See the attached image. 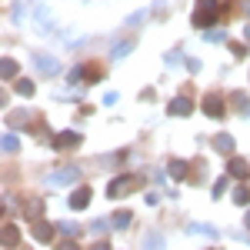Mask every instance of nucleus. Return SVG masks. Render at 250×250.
I'll return each mask as SVG.
<instances>
[{"mask_svg":"<svg viewBox=\"0 0 250 250\" xmlns=\"http://www.w3.org/2000/svg\"><path fill=\"white\" fill-rule=\"evenodd\" d=\"M14 90H17L20 97H34V80H23V77H20L17 83H14Z\"/></svg>","mask_w":250,"mask_h":250,"instance_id":"nucleus-19","label":"nucleus"},{"mask_svg":"<svg viewBox=\"0 0 250 250\" xmlns=\"http://www.w3.org/2000/svg\"><path fill=\"white\" fill-rule=\"evenodd\" d=\"M204 114H207V117H213V120H220V117L227 114V107H224V97H220V94L204 97Z\"/></svg>","mask_w":250,"mask_h":250,"instance_id":"nucleus-2","label":"nucleus"},{"mask_svg":"<svg viewBox=\"0 0 250 250\" xmlns=\"http://www.w3.org/2000/svg\"><path fill=\"white\" fill-rule=\"evenodd\" d=\"M57 230L63 233V237H77V224H74V220H60Z\"/></svg>","mask_w":250,"mask_h":250,"instance_id":"nucleus-21","label":"nucleus"},{"mask_svg":"<svg viewBox=\"0 0 250 250\" xmlns=\"http://www.w3.org/2000/svg\"><path fill=\"white\" fill-rule=\"evenodd\" d=\"M54 147H57V150H74V147H80V134H74V130H60V134L54 137Z\"/></svg>","mask_w":250,"mask_h":250,"instance_id":"nucleus-4","label":"nucleus"},{"mask_svg":"<svg viewBox=\"0 0 250 250\" xmlns=\"http://www.w3.org/2000/svg\"><path fill=\"white\" fill-rule=\"evenodd\" d=\"M244 34H247V40H250V23H247V30H244Z\"/></svg>","mask_w":250,"mask_h":250,"instance_id":"nucleus-33","label":"nucleus"},{"mask_svg":"<svg viewBox=\"0 0 250 250\" xmlns=\"http://www.w3.org/2000/svg\"><path fill=\"white\" fill-rule=\"evenodd\" d=\"M187 70H190V74H200V60H187Z\"/></svg>","mask_w":250,"mask_h":250,"instance_id":"nucleus-31","label":"nucleus"},{"mask_svg":"<svg viewBox=\"0 0 250 250\" xmlns=\"http://www.w3.org/2000/svg\"><path fill=\"white\" fill-rule=\"evenodd\" d=\"M34 67H37L40 77H57V70H60L57 57H50V54H37L34 57Z\"/></svg>","mask_w":250,"mask_h":250,"instance_id":"nucleus-1","label":"nucleus"},{"mask_svg":"<svg viewBox=\"0 0 250 250\" xmlns=\"http://www.w3.org/2000/svg\"><path fill=\"white\" fill-rule=\"evenodd\" d=\"M87 204H90V190L87 187H77L70 193V210H87Z\"/></svg>","mask_w":250,"mask_h":250,"instance_id":"nucleus-7","label":"nucleus"},{"mask_svg":"<svg viewBox=\"0 0 250 250\" xmlns=\"http://www.w3.org/2000/svg\"><path fill=\"white\" fill-rule=\"evenodd\" d=\"M10 17H14V23H20V20H23V0H14V7H10Z\"/></svg>","mask_w":250,"mask_h":250,"instance_id":"nucleus-24","label":"nucleus"},{"mask_svg":"<svg viewBox=\"0 0 250 250\" xmlns=\"http://www.w3.org/2000/svg\"><path fill=\"white\" fill-rule=\"evenodd\" d=\"M23 213H27V220H40V213H43V200H40V197H27Z\"/></svg>","mask_w":250,"mask_h":250,"instance_id":"nucleus-8","label":"nucleus"},{"mask_svg":"<svg viewBox=\"0 0 250 250\" xmlns=\"http://www.w3.org/2000/svg\"><path fill=\"white\" fill-rule=\"evenodd\" d=\"M167 110H170L173 117H190L193 114V100H190V97H173Z\"/></svg>","mask_w":250,"mask_h":250,"instance_id":"nucleus-5","label":"nucleus"},{"mask_svg":"<svg viewBox=\"0 0 250 250\" xmlns=\"http://www.w3.org/2000/svg\"><path fill=\"white\" fill-rule=\"evenodd\" d=\"M244 224H247V230H250V210H247V217H244Z\"/></svg>","mask_w":250,"mask_h":250,"instance_id":"nucleus-32","label":"nucleus"},{"mask_svg":"<svg viewBox=\"0 0 250 250\" xmlns=\"http://www.w3.org/2000/svg\"><path fill=\"white\" fill-rule=\"evenodd\" d=\"M0 240H3V247H7V250H10V247H14V244H17V240H20L17 227H14V224H10V220H7V224H3V230H0Z\"/></svg>","mask_w":250,"mask_h":250,"instance_id":"nucleus-12","label":"nucleus"},{"mask_svg":"<svg viewBox=\"0 0 250 250\" xmlns=\"http://www.w3.org/2000/svg\"><path fill=\"white\" fill-rule=\"evenodd\" d=\"M137 180L134 177H114V180H110V187H107V197H127V190H130V187H134Z\"/></svg>","mask_w":250,"mask_h":250,"instance_id":"nucleus-3","label":"nucleus"},{"mask_svg":"<svg viewBox=\"0 0 250 250\" xmlns=\"http://www.w3.org/2000/svg\"><path fill=\"white\" fill-rule=\"evenodd\" d=\"M34 237H37L40 244H47V240L54 237V227H50L47 220H34Z\"/></svg>","mask_w":250,"mask_h":250,"instance_id":"nucleus-13","label":"nucleus"},{"mask_svg":"<svg viewBox=\"0 0 250 250\" xmlns=\"http://www.w3.org/2000/svg\"><path fill=\"white\" fill-rule=\"evenodd\" d=\"M180 60H184V54H180V50H170V54H167V60H164V63H167V67H177V63H180Z\"/></svg>","mask_w":250,"mask_h":250,"instance_id":"nucleus-25","label":"nucleus"},{"mask_svg":"<svg viewBox=\"0 0 250 250\" xmlns=\"http://www.w3.org/2000/svg\"><path fill=\"white\" fill-rule=\"evenodd\" d=\"M237 104H240V110H244V117H250V100L244 94H237Z\"/></svg>","mask_w":250,"mask_h":250,"instance_id":"nucleus-28","label":"nucleus"},{"mask_svg":"<svg viewBox=\"0 0 250 250\" xmlns=\"http://www.w3.org/2000/svg\"><path fill=\"white\" fill-rule=\"evenodd\" d=\"M213 150H217V154H233V137L230 134H217L213 137Z\"/></svg>","mask_w":250,"mask_h":250,"instance_id":"nucleus-10","label":"nucleus"},{"mask_svg":"<svg viewBox=\"0 0 250 250\" xmlns=\"http://www.w3.org/2000/svg\"><path fill=\"white\" fill-rule=\"evenodd\" d=\"M130 220H134L130 210H117L114 217H110V227H114V230H127V227H130Z\"/></svg>","mask_w":250,"mask_h":250,"instance_id":"nucleus-14","label":"nucleus"},{"mask_svg":"<svg viewBox=\"0 0 250 250\" xmlns=\"http://www.w3.org/2000/svg\"><path fill=\"white\" fill-rule=\"evenodd\" d=\"M187 167H190V164H187V160H170V164H167V173H170L173 180H187Z\"/></svg>","mask_w":250,"mask_h":250,"instance_id":"nucleus-11","label":"nucleus"},{"mask_svg":"<svg viewBox=\"0 0 250 250\" xmlns=\"http://www.w3.org/2000/svg\"><path fill=\"white\" fill-rule=\"evenodd\" d=\"M227 173H230V177H237V180H244V177L250 173L247 160H240V157H230V164H227Z\"/></svg>","mask_w":250,"mask_h":250,"instance_id":"nucleus-9","label":"nucleus"},{"mask_svg":"<svg viewBox=\"0 0 250 250\" xmlns=\"http://www.w3.org/2000/svg\"><path fill=\"white\" fill-rule=\"evenodd\" d=\"M17 147H20V137L14 130H7L3 134V154H17Z\"/></svg>","mask_w":250,"mask_h":250,"instance_id":"nucleus-17","label":"nucleus"},{"mask_svg":"<svg viewBox=\"0 0 250 250\" xmlns=\"http://www.w3.org/2000/svg\"><path fill=\"white\" fill-rule=\"evenodd\" d=\"M230 50L237 54V57H247V47H244V43H230Z\"/></svg>","mask_w":250,"mask_h":250,"instance_id":"nucleus-30","label":"nucleus"},{"mask_svg":"<svg viewBox=\"0 0 250 250\" xmlns=\"http://www.w3.org/2000/svg\"><path fill=\"white\" fill-rule=\"evenodd\" d=\"M207 40H210V43H220V40H227V37H224V30H210Z\"/></svg>","mask_w":250,"mask_h":250,"instance_id":"nucleus-29","label":"nucleus"},{"mask_svg":"<svg viewBox=\"0 0 250 250\" xmlns=\"http://www.w3.org/2000/svg\"><path fill=\"white\" fill-rule=\"evenodd\" d=\"M34 17H37V23H43V27H50V14H47V7H43V3H37Z\"/></svg>","mask_w":250,"mask_h":250,"instance_id":"nucleus-23","label":"nucleus"},{"mask_svg":"<svg viewBox=\"0 0 250 250\" xmlns=\"http://www.w3.org/2000/svg\"><path fill=\"white\" fill-rule=\"evenodd\" d=\"M233 204H240V207H247V204H250V190H247V187H237V190H233Z\"/></svg>","mask_w":250,"mask_h":250,"instance_id":"nucleus-22","label":"nucleus"},{"mask_svg":"<svg viewBox=\"0 0 250 250\" xmlns=\"http://www.w3.org/2000/svg\"><path fill=\"white\" fill-rule=\"evenodd\" d=\"M80 180V170L77 167H63V170H54L50 173V184H77Z\"/></svg>","mask_w":250,"mask_h":250,"instance_id":"nucleus-6","label":"nucleus"},{"mask_svg":"<svg viewBox=\"0 0 250 250\" xmlns=\"http://www.w3.org/2000/svg\"><path fill=\"white\" fill-rule=\"evenodd\" d=\"M220 0H197V14H217Z\"/></svg>","mask_w":250,"mask_h":250,"instance_id":"nucleus-20","label":"nucleus"},{"mask_svg":"<svg viewBox=\"0 0 250 250\" xmlns=\"http://www.w3.org/2000/svg\"><path fill=\"white\" fill-rule=\"evenodd\" d=\"M187 233H193V237H197V233H200V237H217V230H213V227H207V224H190V227H187Z\"/></svg>","mask_w":250,"mask_h":250,"instance_id":"nucleus-18","label":"nucleus"},{"mask_svg":"<svg viewBox=\"0 0 250 250\" xmlns=\"http://www.w3.org/2000/svg\"><path fill=\"white\" fill-rule=\"evenodd\" d=\"M17 70H20V67H17V60H14V57L0 60V74H3V80H14V77H17Z\"/></svg>","mask_w":250,"mask_h":250,"instance_id":"nucleus-15","label":"nucleus"},{"mask_svg":"<svg viewBox=\"0 0 250 250\" xmlns=\"http://www.w3.org/2000/svg\"><path fill=\"white\" fill-rule=\"evenodd\" d=\"M130 50H134V40H124V43H117L114 50H110V60H114V63H120V60L127 57Z\"/></svg>","mask_w":250,"mask_h":250,"instance_id":"nucleus-16","label":"nucleus"},{"mask_svg":"<svg viewBox=\"0 0 250 250\" xmlns=\"http://www.w3.org/2000/svg\"><path fill=\"white\" fill-rule=\"evenodd\" d=\"M144 244H147V247H160V244H164V237H160V233H147V237H144Z\"/></svg>","mask_w":250,"mask_h":250,"instance_id":"nucleus-26","label":"nucleus"},{"mask_svg":"<svg viewBox=\"0 0 250 250\" xmlns=\"http://www.w3.org/2000/svg\"><path fill=\"white\" fill-rule=\"evenodd\" d=\"M224 190H227V177H220V180L213 184V197H224Z\"/></svg>","mask_w":250,"mask_h":250,"instance_id":"nucleus-27","label":"nucleus"}]
</instances>
